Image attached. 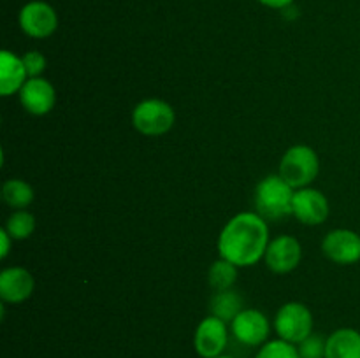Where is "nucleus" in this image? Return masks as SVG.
Returning a JSON list of instances; mask_svg holds the SVG:
<instances>
[{"label":"nucleus","mask_w":360,"mask_h":358,"mask_svg":"<svg viewBox=\"0 0 360 358\" xmlns=\"http://www.w3.org/2000/svg\"><path fill=\"white\" fill-rule=\"evenodd\" d=\"M267 221L253 211H243L225 223L218 237V255L236 267H252L264 260L269 246Z\"/></svg>","instance_id":"nucleus-1"},{"label":"nucleus","mask_w":360,"mask_h":358,"mask_svg":"<svg viewBox=\"0 0 360 358\" xmlns=\"http://www.w3.org/2000/svg\"><path fill=\"white\" fill-rule=\"evenodd\" d=\"M295 190L281 178L271 174L264 178L255 188V207L266 221H280L292 214Z\"/></svg>","instance_id":"nucleus-2"},{"label":"nucleus","mask_w":360,"mask_h":358,"mask_svg":"<svg viewBox=\"0 0 360 358\" xmlns=\"http://www.w3.org/2000/svg\"><path fill=\"white\" fill-rule=\"evenodd\" d=\"M320 158L311 146L295 144L290 146L281 157L280 171L278 174L288 183L294 190L311 186V183L319 178Z\"/></svg>","instance_id":"nucleus-3"},{"label":"nucleus","mask_w":360,"mask_h":358,"mask_svg":"<svg viewBox=\"0 0 360 358\" xmlns=\"http://www.w3.org/2000/svg\"><path fill=\"white\" fill-rule=\"evenodd\" d=\"M176 112L169 102L162 98H146L132 111V125L146 137L165 135L174 126Z\"/></svg>","instance_id":"nucleus-4"},{"label":"nucleus","mask_w":360,"mask_h":358,"mask_svg":"<svg viewBox=\"0 0 360 358\" xmlns=\"http://www.w3.org/2000/svg\"><path fill=\"white\" fill-rule=\"evenodd\" d=\"M278 337L297 346L313 333V314L302 302H287L274 316Z\"/></svg>","instance_id":"nucleus-5"},{"label":"nucleus","mask_w":360,"mask_h":358,"mask_svg":"<svg viewBox=\"0 0 360 358\" xmlns=\"http://www.w3.org/2000/svg\"><path fill=\"white\" fill-rule=\"evenodd\" d=\"M20 27L32 39H48L58 28V14L42 0H32L20 11Z\"/></svg>","instance_id":"nucleus-6"},{"label":"nucleus","mask_w":360,"mask_h":358,"mask_svg":"<svg viewBox=\"0 0 360 358\" xmlns=\"http://www.w3.org/2000/svg\"><path fill=\"white\" fill-rule=\"evenodd\" d=\"M231 332L245 346H262L271 333V323L259 309H243L231 323Z\"/></svg>","instance_id":"nucleus-7"},{"label":"nucleus","mask_w":360,"mask_h":358,"mask_svg":"<svg viewBox=\"0 0 360 358\" xmlns=\"http://www.w3.org/2000/svg\"><path fill=\"white\" fill-rule=\"evenodd\" d=\"M329 200L320 190L311 188V186L295 190L292 216L297 218L302 225H308V227L322 225L329 216Z\"/></svg>","instance_id":"nucleus-8"},{"label":"nucleus","mask_w":360,"mask_h":358,"mask_svg":"<svg viewBox=\"0 0 360 358\" xmlns=\"http://www.w3.org/2000/svg\"><path fill=\"white\" fill-rule=\"evenodd\" d=\"M227 343L229 326L217 316H206L197 325L195 336H193V347L202 358H214L218 354H224Z\"/></svg>","instance_id":"nucleus-9"},{"label":"nucleus","mask_w":360,"mask_h":358,"mask_svg":"<svg viewBox=\"0 0 360 358\" xmlns=\"http://www.w3.org/2000/svg\"><path fill=\"white\" fill-rule=\"evenodd\" d=\"M322 251L338 265H354L360 260V235L348 228L330 230L323 237Z\"/></svg>","instance_id":"nucleus-10"},{"label":"nucleus","mask_w":360,"mask_h":358,"mask_svg":"<svg viewBox=\"0 0 360 358\" xmlns=\"http://www.w3.org/2000/svg\"><path fill=\"white\" fill-rule=\"evenodd\" d=\"M302 258L301 242L292 235H278L267 246L264 262L274 274H288L297 269Z\"/></svg>","instance_id":"nucleus-11"},{"label":"nucleus","mask_w":360,"mask_h":358,"mask_svg":"<svg viewBox=\"0 0 360 358\" xmlns=\"http://www.w3.org/2000/svg\"><path fill=\"white\" fill-rule=\"evenodd\" d=\"M20 104L34 116H44L53 111L56 104V90L44 77H28L20 90Z\"/></svg>","instance_id":"nucleus-12"},{"label":"nucleus","mask_w":360,"mask_h":358,"mask_svg":"<svg viewBox=\"0 0 360 358\" xmlns=\"http://www.w3.org/2000/svg\"><path fill=\"white\" fill-rule=\"evenodd\" d=\"M34 290V276L25 267H7L0 272V298L7 304H21L28 300Z\"/></svg>","instance_id":"nucleus-13"},{"label":"nucleus","mask_w":360,"mask_h":358,"mask_svg":"<svg viewBox=\"0 0 360 358\" xmlns=\"http://www.w3.org/2000/svg\"><path fill=\"white\" fill-rule=\"evenodd\" d=\"M27 79L28 74L21 56L9 49L0 51V95L11 97L14 93H20Z\"/></svg>","instance_id":"nucleus-14"},{"label":"nucleus","mask_w":360,"mask_h":358,"mask_svg":"<svg viewBox=\"0 0 360 358\" xmlns=\"http://www.w3.org/2000/svg\"><path fill=\"white\" fill-rule=\"evenodd\" d=\"M326 358H360V332L340 329L326 339Z\"/></svg>","instance_id":"nucleus-15"},{"label":"nucleus","mask_w":360,"mask_h":358,"mask_svg":"<svg viewBox=\"0 0 360 358\" xmlns=\"http://www.w3.org/2000/svg\"><path fill=\"white\" fill-rule=\"evenodd\" d=\"M245 309V298L232 288V290L214 291L210 302V312L211 316H217L218 319L232 323V319Z\"/></svg>","instance_id":"nucleus-16"},{"label":"nucleus","mask_w":360,"mask_h":358,"mask_svg":"<svg viewBox=\"0 0 360 358\" xmlns=\"http://www.w3.org/2000/svg\"><path fill=\"white\" fill-rule=\"evenodd\" d=\"M2 200L13 211L27 209L34 202V188L23 179H7L2 185Z\"/></svg>","instance_id":"nucleus-17"},{"label":"nucleus","mask_w":360,"mask_h":358,"mask_svg":"<svg viewBox=\"0 0 360 358\" xmlns=\"http://www.w3.org/2000/svg\"><path fill=\"white\" fill-rule=\"evenodd\" d=\"M238 269L234 263L225 258H218L207 270V283L214 291L232 290L238 281Z\"/></svg>","instance_id":"nucleus-18"},{"label":"nucleus","mask_w":360,"mask_h":358,"mask_svg":"<svg viewBox=\"0 0 360 358\" xmlns=\"http://www.w3.org/2000/svg\"><path fill=\"white\" fill-rule=\"evenodd\" d=\"M6 232L13 237V241H25L32 237L35 232V216L27 209L14 211L6 221Z\"/></svg>","instance_id":"nucleus-19"},{"label":"nucleus","mask_w":360,"mask_h":358,"mask_svg":"<svg viewBox=\"0 0 360 358\" xmlns=\"http://www.w3.org/2000/svg\"><path fill=\"white\" fill-rule=\"evenodd\" d=\"M255 358H299V351L295 344L283 339H274L262 344Z\"/></svg>","instance_id":"nucleus-20"},{"label":"nucleus","mask_w":360,"mask_h":358,"mask_svg":"<svg viewBox=\"0 0 360 358\" xmlns=\"http://www.w3.org/2000/svg\"><path fill=\"white\" fill-rule=\"evenodd\" d=\"M299 358H326V339L311 333L308 339L297 344Z\"/></svg>","instance_id":"nucleus-21"},{"label":"nucleus","mask_w":360,"mask_h":358,"mask_svg":"<svg viewBox=\"0 0 360 358\" xmlns=\"http://www.w3.org/2000/svg\"><path fill=\"white\" fill-rule=\"evenodd\" d=\"M21 60H23V65L25 69H27V74L28 77H41L42 72L46 70V65H48V62H46V56L42 55V53L39 51H27L23 56H21Z\"/></svg>","instance_id":"nucleus-22"},{"label":"nucleus","mask_w":360,"mask_h":358,"mask_svg":"<svg viewBox=\"0 0 360 358\" xmlns=\"http://www.w3.org/2000/svg\"><path fill=\"white\" fill-rule=\"evenodd\" d=\"M11 244H13V237L6 232V228L0 230V258L6 260L11 253Z\"/></svg>","instance_id":"nucleus-23"},{"label":"nucleus","mask_w":360,"mask_h":358,"mask_svg":"<svg viewBox=\"0 0 360 358\" xmlns=\"http://www.w3.org/2000/svg\"><path fill=\"white\" fill-rule=\"evenodd\" d=\"M259 2L271 7V9H287V7L292 6L294 0H259Z\"/></svg>","instance_id":"nucleus-24"},{"label":"nucleus","mask_w":360,"mask_h":358,"mask_svg":"<svg viewBox=\"0 0 360 358\" xmlns=\"http://www.w3.org/2000/svg\"><path fill=\"white\" fill-rule=\"evenodd\" d=\"M214 358H234V357H231V354H218V357Z\"/></svg>","instance_id":"nucleus-25"}]
</instances>
